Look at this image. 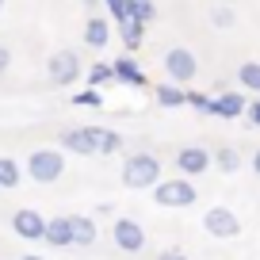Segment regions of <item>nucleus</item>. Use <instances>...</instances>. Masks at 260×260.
I'll list each match as a JSON object with an SVG mask.
<instances>
[{"instance_id":"nucleus-1","label":"nucleus","mask_w":260,"mask_h":260,"mask_svg":"<svg viewBox=\"0 0 260 260\" xmlns=\"http://www.w3.org/2000/svg\"><path fill=\"white\" fill-rule=\"evenodd\" d=\"M157 180H161V157L134 153V157L122 161V187H130V191H146V187H153Z\"/></svg>"},{"instance_id":"nucleus-2","label":"nucleus","mask_w":260,"mask_h":260,"mask_svg":"<svg viewBox=\"0 0 260 260\" xmlns=\"http://www.w3.org/2000/svg\"><path fill=\"white\" fill-rule=\"evenodd\" d=\"M153 199H157V207L184 211V207H191L199 199V191H195L191 176H172V180H157L153 184Z\"/></svg>"},{"instance_id":"nucleus-3","label":"nucleus","mask_w":260,"mask_h":260,"mask_svg":"<svg viewBox=\"0 0 260 260\" xmlns=\"http://www.w3.org/2000/svg\"><path fill=\"white\" fill-rule=\"evenodd\" d=\"M65 172V149H35L27 157V176L35 184H54Z\"/></svg>"},{"instance_id":"nucleus-4","label":"nucleus","mask_w":260,"mask_h":260,"mask_svg":"<svg viewBox=\"0 0 260 260\" xmlns=\"http://www.w3.org/2000/svg\"><path fill=\"white\" fill-rule=\"evenodd\" d=\"M46 69H50L54 88H69V84L81 77V57H77V50H57V54H50Z\"/></svg>"},{"instance_id":"nucleus-5","label":"nucleus","mask_w":260,"mask_h":260,"mask_svg":"<svg viewBox=\"0 0 260 260\" xmlns=\"http://www.w3.org/2000/svg\"><path fill=\"white\" fill-rule=\"evenodd\" d=\"M111 237H115V249L130 252V256L146 249V226H142L138 218H115Z\"/></svg>"},{"instance_id":"nucleus-6","label":"nucleus","mask_w":260,"mask_h":260,"mask_svg":"<svg viewBox=\"0 0 260 260\" xmlns=\"http://www.w3.org/2000/svg\"><path fill=\"white\" fill-rule=\"evenodd\" d=\"M203 230L211 237H218V241H230V237L241 234V218H237L230 207H211V211L203 214Z\"/></svg>"},{"instance_id":"nucleus-7","label":"nucleus","mask_w":260,"mask_h":260,"mask_svg":"<svg viewBox=\"0 0 260 260\" xmlns=\"http://www.w3.org/2000/svg\"><path fill=\"white\" fill-rule=\"evenodd\" d=\"M165 73H169V81L187 84L195 73H199V61H195V54H191V50H184V46H172L169 54H165Z\"/></svg>"},{"instance_id":"nucleus-8","label":"nucleus","mask_w":260,"mask_h":260,"mask_svg":"<svg viewBox=\"0 0 260 260\" xmlns=\"http://www.w3.org/2000/svg\"><path fill=\"white\" fill-rule=\"evenodd\" d=\"M61 149L77 157H96V130L92 126H69L61 134Z\"/></svg>"},{"instance_id":"nucleus-9","label":"nucleus","mask_w":260,"mask_h":260,"mask_svg":"<svg viewBox=\"0 0 260 260\" xmlns=\"http://www.w3.org/2000/svg\"><path fill=\"white\" fill-rule=\"evenodd\" d=\"M211 165H214V157L207 153L203 146H184V149L176 153V169H180V176H203Z\"/></svg>"},{"instance_id":"nucleus-10","label":"nucleus","mask_w":260,"mask_h":260,"mask_svg":"<svg viewBox=\"0 0 260 260\" xmlns=\"http://www.w3.org/2000/svg\"><path fill=\"white\" fill-rule=\"evenodd\" d=\"M12 230H16V237H23V241H42L46 218H42L39 211H31V207H23V211L12 214Z\"/></svg>"},{"instance_id":"nucleus-11","label":"nucleus","mask_w":260,"mask_h":260,"mask_svg":"<svg viewBox=\"0 0 260 260\" xmlns=\"http://www.w3.org/2000/svg\"><path fill=\"white\" fill-rule=\"evenodd\" d=\"M42 241H46L50 249H73V226H69V214H61V218H46V234H42Z\"/></svg>"},{"instance_id":"nucleus-12","label":"nucleus","mask_w":260,"mask_h":260,"mask_svg":"<svg viewBox=\"0 0 260 260\" xmlns=\"http://www.w3.org/2000/svg\"><path fill=\"white\" fill-rule=\"evenodd\" d=\"M245 107H249V104H245L241 92H222V96H214L211 115H218V119H241Z\"/></svg>"},{"instance_id":"nucleus-13","label":"nucleus","mask_w":260,"mask_h":260,"mask_svg":"<svg viewBox=\"0 0 260 260\" xmlns=\"http://www.w3.org/2000/svg\"><path fill=\"white\" fill-rule=\"evenodd\" d=\"M115 81L130 84V88H146V69H142L134 57H115Z\"/></svg>"},{"instance_id":"nucleus-14","label":"nucleus","mask_w":260,"mask_h":260,"mask_svg":"<svg viewBox=\"0 0 260 260\" xmlns=\"http://www.w3.org/2000/svg\"><path fill=\"white\" fill-rule=\"evenodd\" d=\"M69 226H73V245L77 249H92V245H96L100 230H96V222H92L88 214H69Z\"/></svg>"},{"instance_id":"nucleus-15","label":"nucleus","mask_w":260,"mask_h":260,"mask_svg":"<svg viewBox=\"0 0 260 260\" xmlns=\"http://www.w3.org/2000/svg\"><path fill=\"white\" fill-rule=\"evenodd\" d=\"M115 27H119V39L126 42V50H138V46H142V31H146V23H142V19L122 16V19H115Z\"/></svg>"},{"instance_id":"nucleus-16","label":"nucleus","mask_w":260,"mask_h":260,"mask_svg":"<svg viewBox=\"0 0 260 260\" xmlns=\"http://www.w3.org/2000/svg\"><path fill=\"white\" fill-rule=\"evenodd\" d=\"M107 39H111V23L100 19V16H92L88 23H84V42H88L92 50H100V46H107Z\"/></svg>"},{"instance_id":"nucleus-17","label":"nucleus","mask_w":260,"mask_h":260,"mask_svg":"<svg viewBox=\"0 0 260 260\" xmlns=\"http://www.w3.org/2000/svg\"><path fill=\"white\" fill-rule=\"evenodd\" d=\"M96 130V157H111L122 149V134L119 130H107V126H92Z\"/></svg>"},{"instance_id":"nucleus-18","label":"nucleus","mask_w":260,"mask_h":260,"mask_svg":"<svg viewBox=\"0 0 260 260\" xmlns=\"http://www.w3.org/2000/svg\"><path fill=\"white\" fill-rule=\"evenodd\" d=\"M153 96H157V104H161V107H184V104H187V92L180 88L176 81L157 84V88H153Z\"/></svg>"},{"instance_id":"nucleus-19","label":"nucleus","mask_w":260,"mask_h":260,"mask_svg":"<svg viewBox=\"0 0 260 260\" xmlns=\"http://www.w3.org/2000/svg\"><path fill=\"white\" fill-rule=\"evenodd\" d=\"M237 84L249 92H260V61H245L237 65Z\"/></svg>"},{"instance_id":"nucleus-20","label":"nucleus","mask_w":260,"mask_h":260,"mask_svg":"<svg viewBox=\"0 0 260 260\" xmlns=\"http://www.w3.org/2000/svg\"><path fill=\"white\" fill-rule=\"evenodd\" d=\"M19 176H23L19 165L12 161V157H0V191H4V187H19Z\"/></svg>"},{"instance_id":"nucleus-21","label":"nucleus","mask_w":260,"mask_h":260,"mask_svg":"<svg viewBox=\"0 0 260 260\" xmlns=\"http://www.w3.org/2000/svg\"><path fill=\"white\" fill-rule=\"evenodd\" d=\"M214 157V165H218L222 172H237L241 169V157H237V149H230V146H222L218 153H211Z\"/></svg>"},{"instance_id":"nucleus-22","label":"nucleus","mask_w":260,"mask_h":260,"mask_svg":"<svg viewBox=\"0 0 260 260\" xmlns=\"http://www.w3.org/2000/svg\"><path fill=\"white\" fill-rule=\"evenodd\" d=\"M126 12L134 19H142V23H149V19L157 16V8H153V0H126Z\"/></svg>"},{"instance_id":"nucleus-23","label":"nucleus","mask_w":260,"mask_h":260,"mask_svg":"<svg viewBox=\"0 0 260 260\" xmlns=\"http://www.w3.org/2000/svg\"><path fill=\"white\" fill-rule=\"evenodd\" d=\"M88 81H92V88H96V84H104V81H115V65L111 61H96L88 69Z\"/></svg>"},{"instance_id":"nucleus-24","label":"nucleus","mask_w":260,"mask_h":260,"mask_svg":"<svg viewBox=\"0 0 260 260\" xmlns=\"http://www.w3.org/2000/svg\"><path fill=\"white\" fill-rule=\"evenodd\" d=\"M73 104L77 107H104V96H100L96 88H84V92H77V96H73Z\"/></svg>"},{"instance_id":"nucleus-25","label":"nucleus","mask_w":260,"mask_h":260,"mask_svg":"<svg viewBox=\"0 0 260 260\" xmlns=\"http://www.w3.org/2000/svg\"><path fill=\"white\" fill-rule=\"evenodd\" d=\"M187 104H191L195 111H203V115H211V104H214V100L207 96V92H187Z\"/></svg>"},{"instance_id":"nucleus-26","label":"nucleus","mask_w":260,"mask_h":260,"mask_svg":"<svg viewBox=\"0 0 260 260\" xmlns=\"http://www.w3.org/2000/svg\"><path fill=\"white\" fill-rule=\"evenodd\" d=\"M104 4H107V12H111V16H115V19H122V16H130V12H126V0H104Z\"/></svg>"},{"instance_id":"nucleus-27","label":"nucleus","mask_w":260,"mask_h":260,"mask_svg":"<svg viewBox=\"0 0 260 260\" xmlns=\"http://www.w3.org/2000/svg\"><path fill=\"white\" fill-rule=\"evenodd\" d=\"M214 23H218V27H230V23H234V12H230V8H214Z\"/></svg>"},{"instance_id":"nucleus-28","label":"nucleus","mask_w":260,"mask_h":260,"mask_svg":"<svg viewBox=\"0 0 260 260\" xmlns=\"http://www.w3.org/2000/svg\"><path fill=\"white\" fill-rule=\"evenodd\" d=\"M245 115H249V122H252V126L260 130V100H252V104L245 107Z\"/></svg>"},{"instance_id":"nucleus-29","label":"nucleus","mask_w":260,"mask_h":260,"mask_svg":"<svg viewBox=\"0 0 260 260\" xmlns=\"http://www.w3.org/2000/svg\"><path fill=\"white\" fill-rule=\"evenodd\" d=\"M157 260H187V252H184V249H165Z\"/></svg>"},{"instance_id":"nucleus-30","label":"nucleus","mask_w":260,"mask_h":260,"mask_svg":"<svg viewBox=\"0 0 260 260\" xmlns=\"http://www.w3.org/2000/svg\"><path fill=\"white\" fill-rule=\"evenodd\" d=\"M8 65H12V50H8V46H0V73H4Z\"/></svg>"},{"instance_id":"nucleus-31","label":"nucleus","mask_w":260,"mask_h":260,"mask_svg":"<svg viewBox=\"0 0 260 260\" xmlns=\"http://www.w3.org/2000/svg\"><path fill=\"white\" fill-rule=\"evenodd\" d=\"M252 172H256V176H260V149H256V153H252Z\"/></svg>"},{"instance_id":"nucleus-32","label":"nucleus","mask_w":260,"mask_h":260,"mask_svg":"<svg viewBox=\"0 0 260 260\" xmlns=\"http://www.w3.org/2000/svg\"><path fill=\"white\" fill-rule=\"evenodd\" d=\"M19 260H46V256H35V252H27V256H19Z\"/></svg>"},{"instance_id":"nucleus-33","label":"nucleus","mask_w":260,"mask_h":260,"mask_svg":"<svg viewBox=\"0 0 260 260\" xmlns=\"http://www.w3.org/2000/svg\"><path fill=\"white\" fill-rule=\"evenodd\" d=\"M0 12H4V0H0Z\"/></svg>"}]
</instances>
